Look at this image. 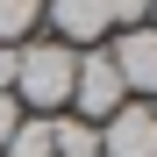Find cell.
Masks as SVG:
<instances>
[{
  "label": "cell",
  "instance_id": "3957f363",
  "mask_svg": "<svg viewBox=\"0 0 157 157\" xmlns=\"http://www.w3.org/2000/svg\"><path fill=\"white\" fill-rule=\"evenodd\" d=\"M50 36L71 43V50H93V43H107L114 29V0H50Z\"/></svg>",
  "mask_w": 157,
  "mask_h": 157
},
{
  "label": "cell",
  "instance_id": "ba28073f",
  "mask_svg": "<svg viewBox=\"0 0 157 157\" xmlns=\"http://www.w3.org/2000/svg\"><path fill=\"white\" fill-rule=\"evenodd\" d=\"M43 29V0H0V43H29Z\"/></svg>",
  "mask_w": 157,
  "mask_h": 157
},
{
  "label": "cell",
  "instance_id": "52a82bcc",
  "mask_svg": "<svg viewBox=\"0 0 157 157\" xmlns=\"http://www.w3.org/2000/svg\"><path fill=\"white\" fill-rule=\"evenodd\" d=\"M0 157H50V114H21L14 136L0 143Z\"/></svg>",
  "mask_w": 157,
  "mask_h": 157
},
{
  "label": "cell",
  "instance_id": "9c48e42d",
  "mask_svg": "<svg viewBox=\"0 0 157 157\" xmlns=\"http://www.w3.org/2000/svg\"><path fill=\"white\" fill-rule=\"evenodd\" d=\"M143 7L150 0H114V29H143Z\"/></svg>",
  "mask_w": 157,
  "mask_h": 157
},
{
  "label": "cell",
  "instance_id": "30bf717a",
  "mask_svg": "<svg viewBox=\"0 0 157 157\" xmlns=\"http://www.w3.org/2000/svg\"><path fill=\"white\" fill-rule=\"evenodd\" d=\"M14 121H21V100H14V93H0V143L14 136Z\"/></svg>",
  "mask_w": 157,
  "mask_h": 157
},
{
  "label": "cell",
  "instance_id": "8992f818",
  "mask_svg": "<svg viewBox=\"0 0 157 157\" xmlns=\"http://www.w3.org/2000/svg\"><path fill=\"white\" fill-rule=\"evenodd\" d=\"M50 157H100V128L78 114H50Z\"/></svg>",
  "mask_w": 157,
  "mask_h": 157
},
{
  "label": "cell",
  "instance_id": "277c9868",
  "mask_svg": "<svg viewBox=\"0 0 157 157\" xmlns=\"http://www.w3.org/2000/svg\"><path fill=\"white\" fill-rule=\"evenodd\" d=\"M100 157H157V114L143 100H121L100 121Z\"/></svg>",
  "mask_w": 157,
  "mask_h": 157
},
{
  "label": "cell",
  "instance_id": "8fae6325",
  "mask_svg": "<svg viewBox=\"0 0 157 157\" xmlns=\"http://www.w3.org/2000/svg\"><path fill=\"white\" fill-rule=\"evenodd\" d=\"M143 29H157V0H150V7H143Z\"/></svg>",
  "mask_w": 157,
  "mask_h": 157
},
{
  "label": "cell",
  "instance_id": "5b68a950",
  "mask_svg": "<svg viewBox=\"0 0 157 157\" xmlns=\"http://www.w3.org/2000/svg\"><path fill=\"white\" fill-rule=\"evenodd\" d=\"M114 71H121V86H128V100H150L157 93V29H114Z\"/></svg>",
  "mask_w": 157,
  "mask_h": 157
},
{
  "label": "cell",
  "instance_id": "7a4b0ae2",
  "mask_svg": "<svg viewBox=\"0 0 157 157\" xmlns=\"http://www.w3.org/2000/svg\"><path fill=\"white\" fill-rule=\"evenodd\" d=\"M121 100H128V86H121V71H114V57H107V43L78 50V71H71V114L100 128Z\"/></svg>",
  "mask_w": 157,
  "mask_h": 157
},
{
  "label": "cell",
  "instance_id": "6da1fadb",
  "mask_svg": "<svg viewBox=\"0 0 157 157\" xmlns=\"http://www.w3.org/2000/svg\"><path fill=\"white\" fill-rule=\"evenodd\" d=\"M71 71H78V50H71V43L29 36V43H21V71H14L21 114H64V107H71Z\"/></svg>",
  "mask_w": 157,
  "mask_h": 157
}]
</instances>
